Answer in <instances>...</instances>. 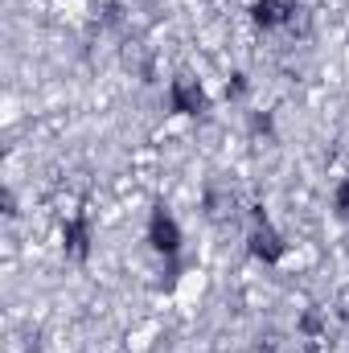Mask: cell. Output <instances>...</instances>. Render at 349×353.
Listing matches in <instances>:
<instances>
[{"instance_id": "obj_1", "label": "cell", "mask_w": 349, "mask_h": 353, "mask_svg": "<svg viewBox=\"0 0 349 353\" xmlns=\"http://www.w3.org/2000/svg\"><path fill=\"white\" fill-rule=\"evenodd\" d=\"M251 255L263 259V263H279L283 259V239L267 226L263 210H255V230H251Z\"/></svg>"}, {"instance_id": "obj_2", "label": "cell", "mask_w": 349, "mask_h": 353, "mask_svg": "<svg viewBox=\"0 0 349 353\" xmlns=\"http://www.w3.org/2000/svg\"><path fill=\"white\" fill-rule=\"evenodd\" d=\"M148 243H152L161 255H177V247H181V230H177L173 218L165 214V205H157L152 218H148Z\"/></svg>"}, {"instance_id": "obj_3", "label": "cell", "mask_w": 349, "mask_h": 353, "mask_svg": "<svg viewBox=\"0 0 349 353\" xmlns=\"http://www.w3.org/2000/svg\"><path fill=\"white\" fill-rule=\"evenodd\" d=\"M292 12H296V0H255V8H251L255 25H263V29H275V25H283Z\"/></svg>"}, {"instance_id": "obj_4", "label": "cell", "mask_w": 349, "mask_h": 353, "mask_svg": "<svg viewBox=\"0 0 349 353\" xmlns=\"http://www.w3.org/2000/svg\"><path fill=\"white\" fill-rule=\"evenodd\" d=\"M169 94H173V111H181V115H197V111H206V94H201V87H193L189 79H177Z\"/></svg>"}, {"instance_id": "obj_5", "label": "cell", "mask_w": 349, "mask_h": 353, "mask_svg": "<svg viewBox=\"0 0 349 353\" xmlns=\"http://www.w3.org/2000/svg\"><path fill=\"white\" fill-rule=\"evenodd\" d=\"M66 251H70L74 259L87 255V222H83V218H74V222L66 226Z\"/></svg>"}, {"instance_id": "obj_6", "label": "cell", "mask_w": 349, "mask_h": 353, "mask_svg": "<svg viewBox=\"0 0 349 353\" xmlns=\"http://www.w3.org/2000/svg\"><path fill=\"white\" fill-rule=\"evenodd\" d=\"M321 325H325V321H321V312H317V308H312V312H304V321H300V329H304V333H312V337L321 333Z\"/></svg>"}, {"instance_id": "obj_7", "label": "cell", "mask_w": 349, "mask_h": 353, "mask_svg": "<svg viewBox=\"0 0 349 353\" xmlns=\"http://www.w3.org/2000/svg\"><path fill=\"white\" fill-rule=\"evenodd\" d=\"M337 214H349V176L337 185Z\"/></svg>"}, {"instance_id": "obj_8", "label": "cell", "mask_w": 349, "mask_h": 353, "mask_svg": "<svg viewBox=\"0 0 349 353\" xmlns=\"http://www.w3.org/2000/svg\"><path fill=\"white\" fill-rule=\"evenodd\" d=\"M308 353H317V345H308Z\"/></svg>"}]
</instances>
